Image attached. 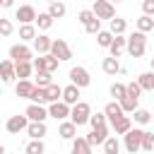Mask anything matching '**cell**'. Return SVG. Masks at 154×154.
<instances>
[{
	"instance_id": "1",
	"label": "cell",
	"mask_w": 154,
	"mask_h": 154,
	"mask_svg": "<svg viewBox=\"0 0 154 154\" xmlns=\"http://www.w3.org/2000/svg\"><path fill=\"white\" fill-rule=\"evenodd\" d=\"M125 51L132 58H142L147 53V34H142V31L135 29L130 36H125Z\"/></svg>"
},
{
	"instance_id": "2",
	"label": "cell",
	"mask_w": 154,
	"mask_h": 154,
	"mask_svg": "<svg viewBox=\"0 0 154 154\" xmlns=\"http://www.w3.org/2000/svg\"><path fill=\"white\" fill-rule=\"evenodd\" d=\"M89 113H91V106H89L87 101H77V103L70 106V116H67V120H72V123L79 128V125H87Z\"/></svg>"
},
{
	"instance_id": "3",
	"label": "cell",
	"mask_w": 154,
	"mask_h": 154,
	"mask_svg": "<svg viewBox=\"0 0 154 154\" xmlns=\"http://www.w3.org/2000/svg\"><path fill=\"white\" fill-rule=\"evenodd\" d=\"M48 53H51L53 58H58V63H67V60L72 58V48L67 46L65 38H51V48H48Z\"/></svg>"
},
{
	"instance_id": "4",
	"label": "cell",
	"mask_w": 154,
	"mask_h": 154,
	"mask_svg": "<svg viewBox=\"0 0 154 154\" xmlns=\"http://www.w3.org/2000/svg\"><path fill=\"white\" fill-rule=\"evenodd\" d=\"M58 58H53L51 53H43V55H38V58H31V67H34V72H55L58 70Z\"/></svg>"
},
{
	"instance_id": "5",
	"label": "cell",
	"mask_w": 154,
	"mask_h": 154,
	"mask_svg": "<svg viewBox=\"0 0 154 154\" xmlns=\"http://www.w3.org/2000/svg\"><path fill=\"white\" fill-rule=\"evenodd\" d=\"M140 140H142V130L140 128H130L125 135H123V147L128 154H137L140 152Z\"/></svg>"
},
{
	"instance_id": "6",
	"label": "cell",
	"mask_w": 154,
	"mask_h": 154,
	"mask_svg": "<svg viewBox=\"0 0 154 154\" xmlns=\"http://www.w3.org/2000/svg\"><path fill=\"white\" fill-rule=\"evenodd\" d=\"M70 84H75V87H79V89L89 87V84H91L89 70H87V67H82V65H75V67H70Z\"/></svg>"
},
{
	"instance_id": "7",
	"label": "cell",
	"mask_w": 154,
	"mask_h": 154,
	"mask_svg": "<svg viewBox=\"0 0 154 154\" xmlns=\"http://www.w3.org/2000/svg\"><path fill=\"white\" fill-rule=\"evenodd\" d=\"M34 58V51L26 46V43H14V46H10V60L12 63H22V60H31Z\"/></svg>"
},
{
	"instance_id": "8",
	"label": "cell",
	"mask_w": 154,
	"mask_h": 154,
	"mask_svg": "<svg viewBox=\"0 0 154 154\" xmlns=\"http://www.w3.org/2000/svg\"><path fill=\"white\" fill-rule=\"evenodd\" d=\"M91 12H94L96 19H111V17H116V7H113V2H108V0H94Z\"/></svg>"
},
{
	"instance_id": "9",
	"label": "cell",
	"mask_w": 154,
	"mask_h": 154,
	"mask_svg": "<svg viewBox=\"0 0 154 154\" xmlns=\"http://www.w3.org/2000/svg\"><path fill=\"white\" fill-rule=\"evenodd\" d=\"M48 118H55V120H67V116H70V106L67 103H63V101H53V103H48Z\"/></svg>"
},
{
	"instance_id": "10",
	"label": "cell",
	"mask_w": 154,
	"mask_h": 154,
	"mask_svg": "<svg viewBox=\"0 0 154 154\" xmlns=\"http://www.w3.org/2000/svg\"><path fill=\"white\" fill-rule=\"evenodd\" d=\"M24 116H26V120L46 123V118H48V111H46V106H41V103H29V106H26V111H24Z\"/></svg>"
},
{
	"instance_id": "11",
	"label": "cell",
	"mask_w": 154,
	"mask_h": 154,
	"mask_svg": "<svg viewBox=\"0 0 154 154\" xmlns=\"http://www.w3.org/2000/svg\"><path fill=\"white\" fill-rule=\"evenodd\" d=\"M108 132H111V128H108V125L103 123V125H96V128H91V132H89V135H87L84 140H87V142H89L91 147H96V144H101V142H103V140L108 137Z\"/></svg>"
},
{
	"instance_id": "12",
	"label": "cell",
	"mask_w": 154,
	"mask_h": 154,
	"mask_svg": "<svg viewBox=\"0 0 154 154\" xmlns=\"http://www.w3.org/2000/svg\"><path fill=\"white\" fill-rule=\"evenodd\" d=\"M14 19H19V24H34V19H36V10L26 2V5H19L17 10H14Z\"/></svg>"
},
{
	"instance_id": "13",
	"label": "cell",
	"mask_w": 154,
	"mask_h": 154,
	"mask_svg": "<svg viewBox=\"0 0 154 154\" xmlns=\"http://www.w3.org/2000/svg\"><path fill=\"white\" fill-rule=\"evenodd\" d=\"M26 123H29V120H26L24 113H22V116H10L7 123H5V130H7L10 135H19V132L26 128Z\"/></svg>"
},
{
	"instance_id": "14",
	"label": "cell",
	"mask_w": 154,
	"mask_h": 154,
	"mask_svg": "<svg viewBox=\"0 0 154 154\" xmlns=\"http://www.w3.org/2000/svg\"><path fill=\"white\" fill-rule=\"evenodd\" d=\"M132 128V118L128 116V113H123V116H118L113 123H111V130L116 132V135H125L128 130Z\"/></svg>"
},
{
	"instance_id": "15",
	"label": "cell",
	"mask_w": 154,
	"mask_h": 154,
	"mask_svg": "<svg viewBox=\"0 0 154 154\" xmlns=\"http://www.w3.org/2000/svg\"><path fill=\"white\" fill-rule=\"evenodd\" d=\"M24 130H26V135H29L31 140H43V137H46V132H48L46 123H36V120H29Z\"/></svg>"
},
{
	"instance_id": "16",
	"label": "cell",
	"mask_w": 154,
	"mask_h": 154,
	"mask_svg": "<svg viewBox=\"0 0 154 154\" xmlns=\"http://www.w3.org/2000/svg\"><path fill=\"white\" fill-rule=\"evenodd\" d=\"M79 87H75V84H67V87H63V94H60V101L63 103H67V106H72V103H77L79 101Z\"/></svg>"
},
{
	"instance_id": "17",
	"label": "cell",
	"mask_w": 154,
	"mask_h": 154,
	"mask_svg": "<svg viewBox=\"0 0 154 154\" xmlns=\"http://www.w3.org/2000/svg\"><path fill=\"white\" fill-rule=\"evenodd\" d=\"M0 79H2V84H10V82H14L17 77H14V63L7 58V60H0Z\"/></svg>"
},
{
	"instance_id": "18",
	"label": "cell",
	"mask_w": 154,
	"mask_h": 154,
	"mask_svg": "<svg viewBox=\"0 0 154 154\" xmlns=\"http://www.w3.org/2000/svg\"><path fill=\"white\" fill-rule=\"evenodd\" d=\"M106 51H108V55H111V58H120V55H123V51H125V34L113 36V41H111V46H108Z\"/></svg>"
},
{
	"instance_id": "19",
	"label": "cell",
	"mask_w": 154,
	"mask_h": 154,
	"mask_svg": "<svg viewBox=\"0 0 154 154\" xmlns=\"http://www.w3.org/2000/svg\"><path fill=\"white\" fill-rule=\"evenodd\" d=\"M31 43H34L31 51H36L38 55H43V53H48V48H51V36H46V34H36V36L31 38Z\"/></svg>"
},
{
	"instance_id": "20",
	"label": "cell",
	"mask_w": 154,
	"mask_h": 154,
	"mask_svg": "<svg viewBox=\"0 0 154 154\" xmlns=\"http://www.w3.org/2000/svg\"><path fill=\"white\" fill-rule=\"evenodd\" d=\"M70 142H72V149H70V154H91V144H89L84 137L75 135Z\"/></svg>"
},
{
	"instance_id": "21",
	"label": "cell",
	"mask_w": 154,
	"mask_h": 154,
	"mask_svg": "<svg viewBox=\"0 0 154 154\" xmlns=\"http://www.w3.org/2000/svg\"><path fill=\"white\" fill-rule=\"evenodd\" d=\"M46 12L51 14V19H63L67 14V7H65L63 0H53V2H48V10Z\"/></svg>"
},
{
	"instance_id": "22",
	"label": "cell",
	"mask_w": 154,
	"mask_h": 154,
	"mask_svg": "<svg viewBox=\"0 0 154 154\" xmlns=\"http://www.w3.org/2000/svg\"><path fill=\"white\" fill-rule=\"evenodd\" d=\"M31 75H34L31 60H22V63H14V77H19V79H29Z\"/></svg>"
},
{
	"instance_id": "23",
	"label": "cell",
	"mask_w": 154,
	"mask_h": 154,
	"mask_svg": "<svg viewBox=\"0 0 154 154\" xmlns=\"http://www.w3.org/2000/svg\"><path fill=\"white\" fill-rule=\"evenodd\" d=\"M103 116H106V123H113L118 116H123L120 103H118V101H108V103L103 106Z\"/></svg>"
},
{
	"instance_id": "24",
	"label": "cell",
	"mask_w": 154,
	"mask_h": 154,
	"mask_svg": "<svg viewBox=\"0 0 154 154\" xmlns=\"http://www.w3.org/2000/svg\"><path fill=\"white\" fill-rule=\"evenodd\" d=\"M58 135H60L63 140H72V137L77 135V125H75L72 120H60V125H58Z\"/></svg>"
},
{
	"instance_id": "25",
	"label": "cell",
	"mask_w": 154,
	"mask_h": 154,
	"mask_svg": "<svg viewBox=\"0 0 154 154\" xmlns=\"http://www.w3.org/2000/svg\"><path fill=\"white\" fill-rule=\"evenodd\" d=\"M135 29L142 31V34H149V31L154 29V17H152V14H142V17H137V19H135Z\"/></svg>"
},
{
	"instance_id": "26",
	"label": "cell",
	"mask_w": 154,
	"mask_h": 154,
	"mask_svg": "<svg viewBox=\"0 0 154 154\" xmlns=\"http://www.w3.org/2000/svg\"><path fill=\"white\" fill-rule=\"evenodd\" d=\"M101 70L106 72V75H111V77H116L118 72H120V63H118V58H103L101 60Z\"/></svg>"
},
{
	"instance_id": "27",
	"label": "cell",
	"mask_w": 154,
	"mask_h": 154,
	"mask_svg": "<svg viewBox=\"0 0 154 154\" xmlns=\"http://www.w3.org/2000/svg\"><path fill=\"white\" fill-rule=\"evenodd\" d=\"M29 101H31V103H41V106H46V103H48L46 87H36V84H34V89H31V94H29Z\"/></svg>"
},
{
	"instance_id": "28",
	"label": "cell",
	"mask_w": 154,
	"mask_h": 154,
	"mask_svg": "<svg viewBox=\"0 0 154 154\" xmlns=\"http://www.w3.org/2000/svg\"><path fill=\"white\" fill-rule=\"evenodd\" d=\"M53 22H55V19H51V14H48V12H38V14H36V19H34V26H38L41 31H48V29L53 26Z\"/></svg>"
},
{
	"instance_id": "29",
	"label": "cell",
	"mask_w": 154,
	"mask_h": 154,
	"mask_svg": "<svg viewBox=\"0 0 154 154\" xmlns=\"http://www.w3.org/2000/svg\"><path fill=\"white\" fill-rule=\"evenodd\" d=\"M108 31H111L113 36L125 34V31H128V22H125L123 17H111V26H108Z\"/></svg>"
},
{
	"instance_id": "30",
	"label": "cell",
	"mask_w": 154,
	"mask_h": 154,
	"mask_svg": "<svg viewBox=\"0 0 154 154\" xmlns=\"http://www.w3.org/2000/svg\"><path fill=\"white\" fill-rule=\"evenodd\" d=\"M137 84L142 91H154V72H142L137 77Z\"/></svg>"
},
{
	"instance_id": "31",
	"label": "cell",
	"mask_w": 154,
	"mask_h": 154,
	"mask_svg": "<svg viewBox=\"0 0 154 154\" xmlns=\"http://www.w3.org/2000/svg\"><path fill=\"white\" fill-rule=\"evenodd\" d=\"M31 89H34V82H31V79H19V82L14 84V91H17V96H22V99H29Z\"/></svg>"
},
{
	"instance_id": "32",
	"label": "cell",
	"mask_w": 154,
	"mask_h": 154,
	"mask_svg": "<svg viewBox=\"0 0 154 154\" xmlns=\"http://www.w3.org/2000/svg\"><path fill=\"white\" fill-rule=\"evenodd\" d=\"M140 152H154V132L142 130V140H140Z\"/></svg>"
},
{
	"instance_id": "33",
	"label": "cell",
	"mask_w": 154,
	"mask_h": 154,
	"mask_svg": "<svg viewBox=\"0 0 154 154\" xmlns=\"http://www.w3.org/2000/svg\"><path fill=\"white\" fill-rule=\"evenodd\" d=\"M101 144H103V154H118L120 152V142H118L116 135H108Z\"/></svg>"
},
{
	"instance_id": "34",
	"label": "cell",
	"mask_w": 154,
	"mask_h": 154,
	"mask_svg": "<svg viewBox=\"0 0 154 154\" xmlns=\"http://www.w3.org/2000/svg\"><path fill=\"white\" fill-rule=\"evenodd\" d=\"M118 103H120V108H123V113H132L135 108H137V103H140V99H135V96H123V99H118Z\"/></svg>"
},
{
	"instance_id": "35",
	"label": "cell",
	"mask_w": 154,
	"mask_h": 154,
	"mask_svg": "<svg viewBox=\"0 0 154 154\" xmlns=\"http://www.w3.org/2000/svg\"><path fill=\"white\" fill-rule=\"evenodd\" d=\"M60 94H63V87H60V84L51 82V84L46 87V96H48V103H53V101H60Z\"/></svg>"
},
{
	"instance_id": "36",
	"label": "cell",
	"mask_w": 154,
	"mask_h": 154,
	"mask_svg": "<svg viewBox=\"0 0 154 154\" xmlns=\"http://www.w3.org/2000/svg\"><path fill=\"white\" fill-rule=\"evenodd\" d=\"M132 116H135V123H137V125H149V123H152V113H149L147 108H135Z\"/></svg>"
},
{
	"instance_id": "37",
	"label": "cell",
	"mask_w": 154,
	"mask_h": 154,
	"mask_svg": "<svg viewBox=\"0 0 154 154\" xmlns=\"http://www.w3.org/2000/svg\"><path fill=\"white\" fill-rule=\"evenodd\" d=\"M36 36V26L34 24H22L19 26V41H31Z\"/></svg>"
},
{
	"instance_id": "38",
	"label": "cell",
	"mask_w": 154,
	"mask_h": 154,
	"mask_svg": "<svg viewBox=\"0 0 154 154\" xmlns=\"http://www.w3.org/2000/svg\"><path fill=\"white\" fill-rule=\"evenodd\" d=\"M24 152L26 154H43L46 152V144H43V140H29V144H26Z\"/></svg>"
},
{
	"instance_id": "39",
	"label": "cell",
	"mask_w": 154,
	"mask_h": 154,
	"mask_svg": "<svg viewBox=\"0 0 154 154\" xmlns=\"http://www.w3.org/2000/svg\"><path fill=\"white\" fill-rule=\"evenodd\" d=\"M94 36H96V43H99L101 48H108V46H111V41H113V34H111V31H103V29H101V31H96Z\"/></svg>"
},
{
	"instance_id": "40",
	"label": "cell",
	"mask_w": 154,
	"mask_h": 154,
	"mask_svg": "<svg viewBox=\"0 0 154 154\" xmlns=\"http://www.w3.org/2000/svg\"><path fill=\"white\" fill-rule=\"evenodd\" d=\"M53 82V72H36L34 75V84L36 87H48Z\"/></svg>"
},
{
	"instance_id": "41",
	"label": "cell",
	"mask_w": 154,
	"mask_h": 154,
	"mask_svg": "<svg viewBox=\"0 0 154 154\" xmlns=\"http://www.w3.org/2000/svg\"><path fill=\"white\" fill-rule=\"evenodd\" d=\"M108 91H111L113 101H118V99H123V96H125V84H120V82H113Z\"/></svg>"
},
{
	"instance_id": "42",
	"label": "cell",
	"mask_w": 154,
	"mask_h": 154,
	"mask_svg": "<svg viewBox=\"0 0 154 154\" xmlns=\"http://www.w3.org/2000/svg\"><path fill=\"white\" fill-rule=\"evenodd\" d=\"M12 31H14V24H12V19H5V17H0V36H12Z\"/></svg>"
},
{
	"instance_id": "43",
	"label": "cell",
	"mask_w": 154,
	"mask_h": 154,
	"mask_svg": "<svg viewBox=\"0 0 154 154\" xmlns=\"http://www.w3.org/2000/svg\"><path fill=\"white\" fill-rule=\"evenodd\" d=\"M84 31H87V34H91V36H94L96 31H101V19H96V17H94L91 22H87V24H84Z\"/></svg>"
},
{
	"instance_id": "44",
	"label": "cell",
	"mask_w": 154,
	"mask_h": 154,
	"mask_svg": "<svg viewBox=\"0 0 154 154\" xmlns=\"http://www.w3.org/2000/svg\"><path fill=\"white\" fill-rule=\"evenodd\" d=\"M125 94H128V96L140 99V96H142V89H140V84H137V82H130V84H125Z\"/></svg>"
},
{
	"instance_id": "45",
	"label": "cell",
	"mask_w": 154,
	"mask_h": 154,
	"mask_svg": "<svg viewBox=\"0 0 154 154\" xmlns=\"http://www.w3.org/2000/svg\"><path fill=\"white\" fill-rule=\"evenodd\" d=\"M91 128H96V125H103L106 123V116H103V111L101 113H89V120H87Z\"/></svg>"
},
{
	"instance_id": "46",
	"label": "cell",
	"mask_w": 154,
	"mask_h": 154,
	"mask_svg": "<svg viewBox=\"0 0 154 154\" xmlns=\"http://www.w3.org/2000/svg\"><path fill=\"white\" fill-rule=\"evenodd\" d=\"M91 19H94V12H91V10H79V14H77V22H79L82 26H84L87 22H91Z\"/></svg>"
},
{
	"instance_id": "47",
	"label": "cell",
	"mask_w": 154,
	"mask_h": 154,
	"mask_svg": "<svg viewBox=\"0 0 154 154\" xmlns=\"http://www.w3.org/2000/svg\"><path fill=\"white\" fill-rule=\"evenodd\" d=\"M142 14H154V0H142Z\"/></svg>"
},
{
	"instance_id": "48",
	"label": "cell",
	"mask_w": 154,
	"mask_h": 154,
	"mask_svg": "<svg viewBox=\"0 0 154 154\" xmlns=\"http://www.w3.org/2000/svg\"><path fill=\"white\" fill-rule=\"evenodd\" d=\"M0 7L2 10H10V7H14V0H0Z\"/></svg>"
},
{
	"instance_id": "49",
	"label": "cell",
	"mask_w": 154,
	"mask_h": 154,
	"mask_svg": "<svg viewBox=\"0 0 154 154\" xmlns=\"http://www.w3.org/2000/svg\"><path fill=\"white\" fill-rule=\"evenodd\" d=\"M0 154H5V147H2V144H0Z\"/></svg>"
},
{
	"instance_id": "50",
	"label": "cell",
	"mask_w": 154,
	"mask_h": 154,
	"mask_svg": "<svg viewBox=\"0 0 154 154\" xmlns=\"http://www.w3.org/2000/svg\"><path fill=\"white\" fill-rule=\"evenodd\" d=\"M108 2H123V0H108Z\"/></svg>"
},
{
	"instance_id": "51",
	"label": "cell",
	"mask_w": 154,
	"mask_h": 154,
	"mask_svg": "<svg viewBox=\"0 0 154 154\" xmlns=\"http://www.w3.org/2000/svg\"><path fill=\"white\" fill-rule=\"evenodd\" d=\"M0 96H2V87H0Z\"/></svg>"
},
{
	"instance_id": "52",
	"label": "cell",
	"mask_w": 154,
	"mask_h": 154,
	"mask_svg": "<svg viewBox=\"0 0 154 154\" xmlns=\"http://www.w3.org/2000/svg\"><path fill=\"white\" fill-rule=\"evenodd\" d=\"M46 2H53V0H46Z\"/></svg>"
},
{
	"instance_id": "53",
	"label": "cell",
	"mask_w": 154,
	"mask_h": 154,
	"mask_svg": "<svg viewBox=\"0 0 154 154\" xmlns=\"http://www.w3.org/2000/svg\"><path fill=\"white\" fill-rule=\"evenodd\" d=\"M24 154H26V152H24Z\"/></svg>"
},
{
	"instance_id": "54",
	"label": "cell",
	"mask_w": 154,
	"mask_h": 154,
	"mask_svg": "<svg viewBox=\"0 0 154 154\" xmlns=\"http://www.w3.org/2000/svg\"><path fill=\"white\" fill-rule=\"evenodd\" d=\"M5 154H7V152H5Z\"/></svg>"
},
{
	"instance_id": "55",
	"label": "cell",
	"mask_w": 154,
	"mask_h": 154,
	"mask_svg": "<svg viewBox=\"0 0 154 154\" xmlns=\"http://www.w3.org/2000/svg\"><path fill=\"white\" fill-rule=\"evenodd\" d=\"M43 154H46V152H43Z\"/></svg>"
}]
</instances>
